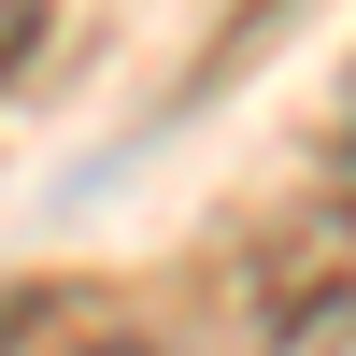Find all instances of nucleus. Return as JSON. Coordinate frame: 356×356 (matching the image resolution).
<instances>
[{
  "label": "nucleus",
  "instance_id": "1",
  "mask_svg": "<svg viewBox=\"0 0 356 356\" xmlns=\"http://www.w3.org/2000/svg\"><path fill=\"white\" fill-rule=\"evenodd\" d=\"M43 15H57V0H0V86H15L29 57H43Z\"/></svg>",
  "mask_w": 356,
  "mask_h": 356
},
{
  "label": "nucleus",
  "instance_id": "2",
  "mask_svg": "<svg viewBox=\"0 0 356 356\" xmlns=\"http://www.w3.org/2000/svg\"><path fill=\"white\" fill-rule=\"evenodd\" d=\"M342 186H356V86H342Z\"/></svg>",
  "mask_w": 356,
  "mask_h": 356
}]
</instances>
